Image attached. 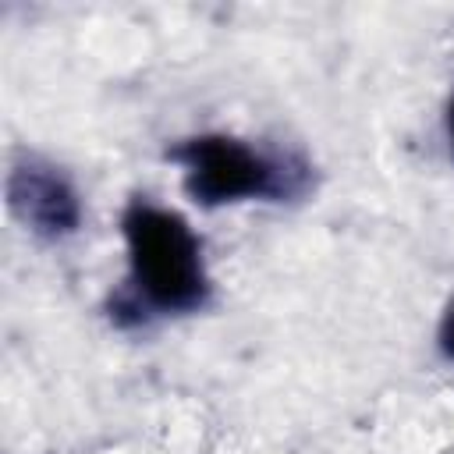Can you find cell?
I'll return each mask as SVG.
<instances>
[{"label": "cell", "mask_w": 454, "mask_h": 454, "mask_svg": "<svg viewBox=\"0 0 454 454\" xmlns=\"http://www.w3.org/2000/svg\"><path fill=\"white\" fill-rule=\"evenodd\" d=\"M128 284L142 309L156 316H184L206 305L209 270L192 223L153 199H135L121 216Z\"/></svg>", "instance_id": "1"}, {"label": "cell", "mask_w": 454, "mask_h": 454, "mask_svg": "<svg viewBox=\"0 0 454 454\" xmlns=\"http://www.w3.org/2000/svg\"><path fill=\"white\" fill-rule=\"evenodd\" d=\"M181 163L184 188L202 206H227V202H252V199H277L291 192V167L287 160L234 138V135H199L174 149Z\"/></svg>", "instance_id": "2"}, {"label": "cell", "mask_w": 454, "mask_h": 454, "mask_svg": "<svg viewBox=\"0 0 454 454\" xmlns=\"http://www.w3.org/2000/svg\"><path fill=\"white\" fill-rule=\"evenodd\" d=\"M11 195H14V206L25 213V220L35 231L60 234V231H71L74 220H78L74 192L57 174H46V170H35V167L18 170L14 184H11Z\"/></svg>", "instance_id": "3"}, {"label": "cell", "mask_w": 454, "mask_h": 454, "mask_svg": "<svg viewBox=\"0 0 454 454\" xmlns=\"http://www.w3.org/2000/svg\"><path fill=\"white\" fill-rule=\"evenodd\" d=\"M440 351L454 362V301H450V309L440 319Z\"/></svg>", "instance_id": "4"}, {"label": "cell", "mask_w": 454, "mask_h": 454, "mask_svg": "<svg viewBox=\"0 0 454 454\" xmlns=\"http://www.w3.org/2000/svg\"><path fill=\"white\" fill-rule=\"evenodd\" d=\"M447 138H450V153H454V92H450V103H447Z\"/></svg>", "instance_id": "5"}]
</instances>
